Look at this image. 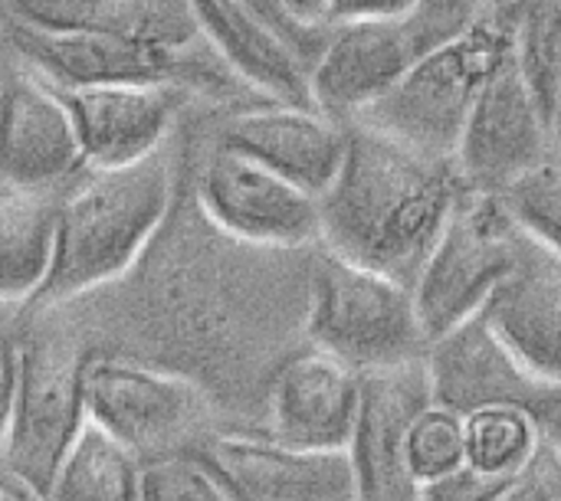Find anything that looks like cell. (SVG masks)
Masks as SVG:
<instances>
[{
    "mask_svg": "<svg viewBox=\"0 0 561 501\" xmlns=\"http://www.w3.org/2000/svg\"><path fill=\"white\" fill-rule=\"evenodd\" d=\"M467 190L454 158L424 154L355 121L342 167L319 194V243L414 286Z\"/></svg>",
    "mask_w": 561,
    "mask_h": 501,
    "instance_id": "1",
    "label": "cell"
},
{
    "mask_svg": "<svg viewBox=\"0 0 561 501\" xmlns=\"http://www.w3.org/2000/svg\"><path fill=\"white\" fill-rule=\"evenodd\" d=\"M174 148L122 164L89 167L56 210L53 263L30 305L53 308L125 279L174 210Z\"/></svg>",
    "mask_w": 561,
    "mask_h": 501,
    "instance_id": "2",
    "label": "cell"
},
{
    "mask_svg": "<svg viewBox=\"0 0 561 501\" xmlns=\"http://www.w3.org/2000/svg\"><path fill=\"white\" fill-rule=\"evenodd\" d=\"M302 335L358 374L417 361L427 348L411 286L329 249L306 272Z\"/></svg>",
    "mask_w": 561,
    "mask_h": 501,
    "instance_id": "3",
    "label": "cell"
},
{
    "mask_svg": "<svg viewBox=\"0 0 561 501\" xmlns=\"http://www.w3.org/2000/svg\"><path fill=\"white\" fill-rule=\"evenodd\" d=\"M510 53L513 36L486 13L463 36L421 53L401 82L378 98L358 125H368L424 154L454 158L483 85L510 59Z\"/></svg>",
    "mask_w": 561,
    "mask_h": 501,
    "instance_id": "4",
    "label": "cell"
},
{
    "mask_svg": "<svg viewBox=\"0 0 561 501\" xmlns=\"http://www.w3.org/2000/svg\"><path fill=\"white\" fill-rule=\"evenodd\" d=\"M10 49H13V66L30 69L53 89L164 82V85H181L191 95L230 98V92L243 85L214 56L210 46L191 53H171V49L115 39V36L46 30L10 16Z\"/></svg>",
    "mask_w": 561,
    "mask_h": 501,
    "instance_id": "5",
    "label": "cell"
},
{
    "mask_svg": "<svg viewBox=\"0 0 561 501\" xmlns=\"http://www.w3.org/2000/svg\"><path fill=\"white\" fill-rule=\"evenodd\" d=\"M519 246L523 230L506 200L467 190L411 286L427 345L490 305L493 292L513 272Z\"/></svg>",
    "mask_w": 561,
    "mask_h": 501,
    "instance_id": "6",
    "label": "cell"
},
{
    "mask_svg": "<svg viewBox=\"0 0 561 501\" xmlns=\"http://www.w3.org/2000/svg\"><path fill=\"white\" fill-rule=\"evenodd\" d=\"M85 361L89 354L62 335H30L20 341V377L0 466L46 492L79 430L85 427Z\"/></svg>",
    "mask_w": 561,
    "mask_h": 501,
    "instance_id": "7",
    "label": "cell"
},
{
    "mask_svg": "<svg viewBox=\"0 0 561 501\" xmlns=\"http://www.w3.org/2000/svg\"><path fill=\"white\" fill-rule=\"evenodd\" d=\"M191 200L217 233L243 246L296 253L319 243V197L224 144L204 154Z\"/></svg>",
    "mask_w": 561,
    "mask_h": 501,
    "instance_id": "8",
    "label": "cell"
},
{
    "mask_svg": "<svg viewBox=\"0 0 561 501\" xmlns=\"http://www.w3.org/2000/svg\"><path fill=\"white\" fill-rule=\"evenodd\" d=\"M85 417L135 450L141 459L164 456L204 420L207 397L187 374L141 358L89 354Z\"/></svg>",
    "mask_w": 561,
    "mask_h": 501,
    "instance_id": "9",
    "label": "cell"
},
{
    "mask_svg": "<svg viewBox=\"0 0 561 501\" xmlns=\"http://www.w3.org/2000/svg\"><path fill=\"white\" fill-rule=\"evenodd\" d=\"M549 118L523 79L513 53L483 85L454 151L457 171L470 190L506 194L552 158Z\"/></svg>",
    "mask_w": 561,
    "mask_h": 501,
    "instance_id": "10",
    "label": "cell"
},
{
    "mask_svg": "<svg viewBox=\"0 0 561 501\" xmlns=\"http://www.w3.org/2000/svg\"><path fill=\"white\" fill-rule=\"evenodd\" d=\"M227 501H358L345 450H302L270 433H207L191 450Z\"/></svg>",
    "mask_w": 561,
    "mask_h": 501,
    "instance_id": "11",
    "label": "cell"
},
{
    "mask_svg": "<svg viewBox=\"0 0 561 501\" xmlns=\"http://www.w3.org/2000/svg\"><path fill=\"white\" fill-rule=\"evenodd\" d=\"M85 171L62 92L30 69L10 66L0 82V180L66 194Z\"/></svg>",
    "mask_w": 561,
    "mask_h": 501,
    "instance_id": "12",
    "label": "cell"
},
{
    "mask_svg": "<svg viewBox=\"0 0 561 501\" xmlns=\"http://www.w3.org/2000/svg\"><path fill=\"white\" fill-rule=\"evenodd\" d=\"M431 404L424 358L362 374V400L345 446L358 501H417L421 486L408 469V430Z\"/></svg>",
    "mask_w": 561,
    "mask_h": 501,
    "instance_id": "13",
    "label": "cell"
},
{
    "mask_svg": "<svg viewBox=\"0 0 561 501\" xmlns=\"http://www.w3.org/2000/svg\"><path fill=\"white\" fill-rule=\"evenodd\" d=\"M431 400L467 417L486 407H533L552 384L536 377L496 331L490 308L463 318L424 348Z\"/></svg>",
    "mask_w": 561,
    "mask_h": 501,
    "instance_id": "14",
    "label": "cell"
},
{
    "mask_svg": "<svg viewBox=\"0 0 561 501\" xmlns=\"http://www.w3.org/2000/svg\"><path fill=\"white\" fill-rule=\"evenodd\" d=\"M59 92L72 112L85 167H122L161 151L171 144L187 102L194 98L187 89L164 82H118Z\"/></svg>",
    "mask_w": 561,
    "mask_h": 501,
    "instance_id": "15",
    "label": "cell"
},
{
    "mask_svg": "<svg viewBox=\"0 0 561 501\" xmlns=\"http://www.w3.org/2000/svg\"><path fill=\"white\" fill-rule=\"evenodd\" d=\"M358 400L362 374L309 345L283 358L270 374L266 433L302 450H345Z\"/></svg>",
    "mask_w": 561,
    "mask_h": 501,
    "instance_id": "16",
    "label": "cell"
},
{
    "mask_svg": "<svg viewBox=\"0 0 561 501\" xmlns=\"http://www.w3.org/2000/svg\"><path fill=\"white\" fill-rule=\"evenodd\" d=\"M414 59L404 23H329L325 43L309 66V102L325 118L352 125L401 82Z\"/></svg>",
    "mask_w": 561,
    "mask_h": 501,
    "instance_id": "17",
    "label": "cell"
},
{
    "mask_svg": "<svg viewBox=\"0 0 561 501\" xmlns=\"http://www.w3.org/2000/svg\"><path fill=\"white\" fill-rule=\"evenodd\" d=\"M217 144L253 158L319 197L342 167L348 125L325 118L312 105L256 102L224 121Z\"/></svg>",
    "mask_w": 561,
    "mask_h": 501,
    "instance_id": "18",
    "label": "cell"
},
{
    "mask_svg": "<svg viewBox=\"0 0 561 501\" xmlns=\"http://www.w3.org/2000/svg\"><path fill=\"white\" fill-rule=\"evenodd\" d=\"M201 39L214 56L266 102L312 105L309 66L289 39L243 0H187Z\"/></svg>",
    "mask_w": 561,
    "mask_h": 501,
    "instance_id": "19",
    "label": "cell"
},
{
    "mask_svg": "<svg viewBox=\"0 0 561 501\" xmlns=\"http://www.w3.org/2000/svg\"><path fill=\"white\" fill-rule=\"evenodd\" d=\"M486 308L523 364L546 384H561V256L523 233L519 259Z\"/></svg>",
    "mask_w": 561,
    "mask_h": 501,
    "instance_id": "20",
    "label": "cell"
},
{
    "mask_svg": "<svg viewBox=\"0 0 561 501\" xmlns=\"http://www.w3.org/2000/svg\"><path fill=\"white\" fill-rule=\"evenodd\" d=\"M3 7L13 20L46 30L115 36L171 53L207 46L187 0H3Z\"/></svg>",
    "mask_w": 561,
    "mask_h": 501,
    "instance_id": "21",
    "label": "cell"
},
{
    "mask_svg": "<svg viewBox=\"0 0 561 501\" xmlns=\"http://www.w3.org/2000/svg\"><path fill=\"white\" fill-rule=\"evenodd\" d=\"M62 194L0 180V305H30L46 282Z\"/></svg>",
    "mask_w": 561,
    "mask_h": 501,
    "instance_id": "22",
    "label": "cell"
},
{
    "mask_svg": "<svg viewBox=\"0 0 561 501\" xmlns=\"http://www.w3.org/2000/svg\"><path fill=\"white\" fill-rule=\"evenodd\" d=\"M141 456L85 420L59 463L46 501H138Z\"/></svg>",
    "mask_w": 561,
    "mask_h": 501,
    "instance_id": "23",
    "label": "cell"
},
{
    "mask_svg": "<svg viewBox=\"0 0 561 501\" xmlns=\"http://www.w3.org/2000/svg\"><path fill=\"white\" fill-rule=\"evenodd\" d=\"M467 463L503 479L523 476L542 453V436L526 407H486L463 417Z\"/></svg>",
    "mask_w": 561,
    "mask_h": 501,
    "instance_id": "24",
    "label": "cell"
},
{
    "mask_svg": "<svg viewBox=\"0 0 561 501\" xmlns=\"http://www.w3.org/2000/svg\"><path fill=\"white\" fill-rule=\"evenodd\" d=\"M510 36L513 59L552 128V102L561 69V0H523Z\"/></svg>",
    "mask_w": 561,
    "mask_h": 501,
    "instance_id": "25",
    "label": "cell"
},
{
    "mask_svg": "<svg viewBox=\"0 0 561 501\" xmlns=\"http://www.w3.org/2000/svg\"><path fill=\"white\" fill-rule=\"evenodd\" d=\"M463 459H467L463 417L431 400L408 430V469L414 482L427 486L447 476L450 469H457Z\"/></svg>",
    "mask_w": 561,
    "mask_h": 501,
    "instance_id": "26",
    "label": "cell"
},
{
    "mask_svg": "<svg viewBox=\"0 0 561 501\" xmlns=\"http://www.w3.org/2000/svg\"><path fill=\"white\" fill-rule=\"evenodd\" d=\"M513 220L526 236L561 256V161H546L503 194Z\"/></svg>",
    "mask_w": 561,
    "mask_h": 501,
    "instance_id": "27",
    "label": "cell"
},
{
    "mask_svg": "<svg viewBox=\"0 0 561 501\" xmlns=\"http://www.w3.org/2000/svg\"><path fill=\"white\" fill-rule=\"evenodd\" d=\"M138 501H227L210 469L191 453L141 459Z\"/></svg>",
    "mask_w": 561,
    "mask_h": 501,
    "instance_id": "28",
    "label": "cell"
},
{
    "mask_svg": "<svg viewBox=\"0 0 561 501\" xmlns=\"http://www.w3.org/2000/svg\"><path fill=\"white\" fill-rule=\"evenodd\" d=\"M490 13L486 0H414V10L404 23L414 53H431L467 30H473Z\"/></svg>",
    "mask_w": 561,
    "mask_h": 501,
    "instance_id": "29",
    "label": "cell"
},
{
    "mask_svg": "<svg viewBox=\"0 0 561 501\" xmlns=\"http://www.w3.org/2000/svg\"><path fill=\"white\" fill-rule=\"evenodd\" d=\"M526 476V473H523ZM523 476L516 479H503V476H490L477 466H470L467 459L450 469L447 476L421 486L417 501H500Z\"/></svg>",
    "mask_w": 561,
    "mask_h": 501,
    "instance_id": "30",
    "label": "cell"
},
{
    "mask_svg": "<svg viewBox=\"0 0 561 501\" xmlns=\"http://www.w3.org/2000/svg\"><path fill=\"white\" fill-rule=\"evenodd\" d=\"M561 492V459L542 443V453L526 469V476L500 501H549Z\"/></svg>",
    "mask_w": 561,
    "mask_h": 501,
    "instance_id": "31",
    "label": "cell"
},
{
    "mask_svg": "<svg viewBox=\"0 0 561 501\" xmlns=\"http://www.w3.org/2000/svg\"><path fill=\"white\" fill-rule=\"evenodd\" d=\"M247 7H253L270 26H276L286 39H289V46L302 56V62L306 66H312V59L319 56V49H322V43H325V33H329V26L325 30H302V26H296L283 10H279V3L276 0H243Z\"/></svg>",
    "mask_w": 561,
    "mask_h": 501,
    "instance_id": "32",
    "label": "cell"
},
{
    "mask_svg": "<svg viewBox=\"0 0 561 501\" xmlns=\"http://www.w3.org/2000/svg\"><path fill=\"white\" fill-rule=\"evenodd\" d=\"M10 305H0V446L7 436L10 410H13V394H16V377H20V338L13 335L7 312Z\"/></svg>",
    "mask_w": 561,
    "mask_h": 501,
    "instance_id": "33",
    "label": "cell"
},
{
    "mask_svg": "<svg viewBox=\"0 0 561 501\" xmlns=\"http://www.w3.org/2000/svg\"><path fill=\"white\" fill-rule=\"evenodd\" d=\"M414 10V0H332L329 23H358V20H381L401 23Z\"/></svg>",
    "mask_w": 561,
    "mask_h": 501,
    "instance_id": "34",
    "label": "cell"
},
{
    "mask_svg": "<svg viewBox=\"0 0 561 501\" xmlns=\"http://www.w3.org/2000/svg\"><path fill=\"white\" fill-rule=\"evenodd\" d=\"M536 427H539V436L542 443L556 453L561 459V384L549 387L533 407H529Z\"/></svg>",
    "mask_w": 561,
    "mask_h": 501,
    "instance_id": "35",
    "label": "cell"
},
{
    "mask_svg": "<svg viewBox=\"0 0 561 501\" xmlns=\"http://www.w3.org/2000/svg\"><path fill=\"white\" fill-rule=\"evenodd\" d=\"M279 10L302 30H325L332 0H276Z\"/></svg>",
    "mask_w": 561,
    "mask_h": 501,
    "instance_id": "36",
    "label": "cell"
},
{
    "mask_svg": "<svg viewBox=\"0 0 561 501\" xmlns=\"http://www.w3.org/2000/svg\"><path fill=\"white\" fill-rule=\"evenodd\" d=\"M0 501H46V496L7 466H0Z\"/></svg>",
    "mask_w": 561,
    "mask_h": 501,
    "instance_id": "37",
    "label": "cell"
},
{
    "mask_svg": "<svg viewBox=\"0 0 561 501\" xmlns=\"http://www.w3.org/2000/svg\"><path fill=\"white\" fill-rule=\"evenodd\" d=\"M13 66V49H10V16H7V7L0 0V69H10Z\"/></svg>",
    "mask_w": 561,
    "mask_h": 501,
    "instance_id": "38",
    "label": "cell"
},
{
    "mask_svg": "<svg viewBox=\"0 0 561 501\" xmlns=\"http://www.w3.org/2000/svg\"><path fill=\"white\" fill-rule=\"evenodd\" d=\"M552 144L561 148V69L559 82H556V102H552Z\"/></svg>",
    "mask_w": 561,
    "mask_h": 501,
    "instance_id": "39",
    "label": "cell"
},
{
    "mask_svg": "<svg viewBox=\"0 0 561 501\" xmlns=\"http://www.w3.org/2000/svg\"><path fill=\"white\" fill-rule=\"evenodd\" d=\"M3 72H7V69H0V82H3Z\"/></svg>",
    "mask_w": 561,
    "mask_h": 501,
    "instance_id": "40",
    "label": "cell"
}]
</instances>
